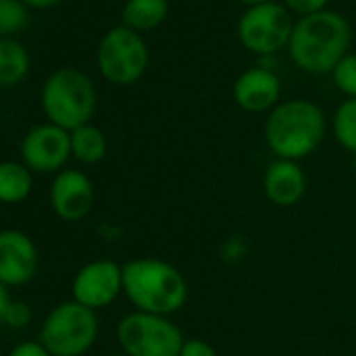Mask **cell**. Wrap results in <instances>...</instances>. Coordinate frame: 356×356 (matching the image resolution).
Segmentation results:
<instances>
[{
	"label": "cell",
	"mask_w": 356,
	"mask_h": 356,
	"mask_svg": "<svg viewBox=\"0 0 356 356\" xmlns=\"http://www.w3.org/2000/svg\"><path fill=\"white\" fill-rule=\"evenodd\" d=\"M352 42L350 22L335 11H318L300 17L287 44L289 57L306 74H331L348 55Z\"/></svg>",
	"instance_id": "1"
},
{
	"label": "cell",
	"mask_w": 356,
	"mask_h": 356,
	"mask_svg": "<svg viewBox=\"0 0 356 356\" xmlns=\"http://www.w3.org/2000/svg\"><path fill=\"white\" fill-rule=\"evenodd\" d=\"M122 281L128 300L138 312L168 316L181 310L189 298V285L183 273L170 262L155 258H138L124 264Z\"/></svg>",
	"instance_id": "2"
},
{
	"label": "cell",
	"mask_w": 356,
	"mask_h": 356,
	"mask_svg": "<svg viewBox=\"0 0 356 356\" xmlns=\"http://www.w3.org/2000/svg\"><path fill=\"white\" fill-rule=\"evenodd\" d=\"M264 136L279 159H302L310 155L325 136L323 109L306 99L279 103L266 120Z\"/></svg>",
	"instance_id": "3"
},
{
	"label": "cell",
	"mask_w": 356,
	"mask_h": 356,
	"mask_svg": "<svg viewBox=\"0 0 356 356\" xmlns=\"http://www.w3.org/2000/svg\"><path fill=\"white\" fill-rule=\"evenodd\" d=\"M40 101L49 122L72 132L90 124L97 109V88L84 72L63 67L47 78Z\"/></svg>",
	"instance_id": "4"
},
{
	"label": "cell",
	"mask_w": 356,
	"mask_h": 356,
	"mask_svg": "<svg viewBox=\"0 0 356 356\" xmlns=\"http://www.w3.org/2000/svg\"><path fill=\"white\" fill-rule=\"evenodd\" d=\"M99 321L95 310L74 302L53 308L42 325L40 343L51 356H82L95 343Z\"/></svg>",
	"instance_id": "5"
},
{
	"label": "cell",
	"mask_w": 356,
	"mask_h": 356,
	"mask_svg": "<svg viewBox=\"0 0 356 356\" xmlns=\"http://www.w3.org/2000/svg\"><path fill=\"white\" fill-rule=\"evenodd\" d=\"M97 65L103 78L115 86L138 82L149 65V49L143 36L126 26L111 28L99 42Z\"/></svg>",
	"instance_id": "6"
},
{
	"label": "cell",
	"mask_w": 356,
	"mask_h": 356,
	"mask_svg": "<svg viewBox=\"0 0 356 356\" xmlns=\"http://www.w3.org/2000/svg\"><path fill=\"white\" fill-rule=\"evenodd\" d=\"M118 339L128 356H181L185 346L181 329L170 318L138 310L120 321Z\"/></svg>",
	"instance_id": "7"
},
{
	"label": "cell",
	"mask_w": 356,
	"mask_h": 356,
	"mask_svg": "<svg viewBox=\"0 0 356 356\" xmlns=\"http://www.w3.org/2000/svg\"><path fill=\"white\" fill-rule=\"evenodd\" d=\"M291 13L283 3H264L243 11L237 22V36L245 51L268 57L289 44L293 32Z\"/></svg>",
	"instance_id": "8"
},
{
	"label": "cell",
	"mask_w": 356,
	"mask_h": 356,
	"mask_svg": "<svg viewBox=\"0 0 356 356\" xmlns=\"http://www.w3.org/2000/svg\"><path fill=\"white\" fill-rule=\"evenodd\" d=\"M70 155H72L70 132L51 122L34 126L22 140V157L32 172H40V174L57 172L65 165Z\"/></svg>",
	"instance_id": "9"
},
{
	"label": "cell",
	"mask_w": 356,
	"mask_h": 356,
	"mask_svg": "<svg viewBox=\"0 0 356 356\" xmlns=\"http://www.w3.org/2000/svg\"><path fill=\"white\" fill-rule=\"evenodd\" d=\"M122 289V268L111 260H95L82 266L72 285L74 300L90 310L109 306Z\"/></svg>",
	"instance_id": "10"
},
{
	"label": "cell",
	"mask_w": 356,
	"mask_h": 356,
	"mask_svg": "<svg viewBox=\"0 0 356 356\" xmlns=\"http://www.w3.org/2000/svg\"><path fill=\"white\" fill-rule=\"evenodd\" d=\"M95 204L90 178L80 170H63L55 176L51 187V206L61 220H82Z\"/></svg>",
	"instance_id": "11"
},
{
	"label": "cell",
	"mask_w": 356,
	"mask_h": 356,
	"mask_svg": "<svg viewBox=\"0 0 356 356\" xmlns=\"http://www.w3.org/2000/svg\"><path fill=\"white\" fill-rule=\"evenodd\" d=\"M38 268L34 241L15 229L0 233V283L5 287L28 283Z\"/></svg>",
	"instance_id": "12"
},
{
	"label": "cell",
	"mask_w": 356,
	"mask_h": 356,
	"mask_svg": "<svg viewBox=\"0 0 356 356\" xmlns=\"http://www.w3.org/2000/svg\"><path fill=\"white\" fill-rule=\"evenodd\" d=\"M233 97L250 113L273 111L281 97V80L268 67H252L235 80Z\"/></svg>",
	"instance_id": "13"
},
{
	"label": "cell",
	"mask_w": 356,
	"mask_h": 356,
	"mask_svg": "<svg viewBox=\"0 0 356 356\" xmlns=\"http://www.w3.org/2000/svg\"><path fill=\"white\" fill-rule=\"evenodd\" d=\"M266 197L281 208L296 206L304 193H306V176L302 168L296 161L289 159H277L273 161L266 172H264V181H262Z\"/></svg>",
	"instance_id": "14"
},
{
	"label": "cell",
	"mask_w": 356,
	"mask_h": 356,
	"mask_svg": "<svg viewBox=\"0 0 356 356\" xmlns=\"http://www.w3.org/2000/svg\"><path fill=\"white\" fill-rule=\"evenodd\" d=\"M170 13L168 0H126L122 9V26L143 34L159 28Z\"/></svg>",
	"instance_id": "15"
},
{
	"label": "cell",
	"mask_w": 356,
	"mask_h": 356,
	"mask_svg": "<svg viewBox=\"0 0 356 356\" xmlns=\"http://www.w3.org/2000/svg\"><path fill=\"white\" fill-rule=\"evenodd\" d=\"M30 72V53L15 38H0V86H15Z\"/></svg>",
	"instance_id": "16"
},
{
	"label": "cell",
	"mask_w": 356,
	"mask_h": 356,
	"mask_svg": "<svg viewBox=\"0 0 356 356\" xmlns=\"http://www.w3.org/2000/svg\"><path fill=\"white\" fill-rule=\"evenodd\" d=\"M32 191V170L26 163L3 161L0 163V202L19 204Z\"/></svg>",
	"instance_id": "17"
},
{
	"label": "cell",
	"mask_w": 356,
	"mask_h": 356,
	"mask_svg": "<svg viewBox=\"0 0 356 356\" xmlns=\"http://www.w3.org/2000/svg\"><path fill=\"white\" fill-rule=\"evenodd\" d=\"M70 138H72V155L82 163H97L107 153L105 134L92 124H84L72 130Z\"/></svg>",
	"instance_id": "18"
},
{
	"label": "cell",
	"mask_w": 356,
	"mask_h": 356,
	"mask_svg": "<svg viewBox=\"0 0 356 356\" xmlns=\"http://www.w3.org/2000/svg\"><path fill=\"white\" fill-rule=\"evenodd\" d=\"M333 134L337 143L356 155V99H346L333 115Z\"/></svg>",
	"instance_id": "19"
},
{
	"label": "cell",
	"mask_w": 356,
	"mask_h": 356,
	"mask_svg": "<svg viewBox=\"0 0 356 356\" xmlns=\"http://www.w3.org/2000/svg\"><path fill=\"white\" fill-rule=\"evenodd\" d=\"M30 24V7L24 0H0V38H11Z\"/></svg>",
	"instance_id": "20"
},
{
	"label": "cell",
	"mask_w": 356,
	"mask_h": 356,
	"mask_svg": "<svg viewBox=\"0 0 356 356\" xmlns=\"http://www.w3.org/2000/svg\"><path fill=\"white\" fill-rule=\"evenodd\" d=\"M331 74L335 86L348 95V99H356V53H348Z\"/></svg>",
	"instance_id": "21"
},
{
	"label": "cell",
	"mask_w": 356,
	"mask_h": 356,
	"mask_svg": "<svg viewBox=\"0 0 356 356\" xmlns=\"http://www.w3.org/2000/svg\"><path fill=\"white\" fill-rule=\"evenodd\" d=\"M281 3L285 5V9L289 13H296L300 17H306V15L325 11L329 0H281Z\"/></svg>",
	"instance_id": "22"
},
{
	"label": "cell",
	"mask_w": 356,
	"mask_h": 356,
	"mask_svg": "<svg viewBox=\"0 0 356 356\" xmlns=\"http://www.w3.org/2000/svg\"><path fill=\"white\" fill-rule=\"evenodd\" d=\"M32 318V310L28 308V304L24 302H11L5 314V325L13 327V329H22L30 323Z\"/></svg>",
	"instance_id": "23"
},
{
	"label": "cell",
	"mask_w": 356,
	"mask_h": 356,
	"mask_svg": "<svg viewBox=\"0 0 356 356\" xmlns=\"http://www.w3.org/2000/svg\"><path fill=\"white\" fill-rule=\"evenodd\" d=\"M181 356H218V354L204 339H187L183 350H181Z\"/></svg>",
	"instance_id": "24"
},
{
	"label": "cell",
	"mask_w": 356,
	"mask_h": 356,
	"mask_svg": "<svg viewBox=\"0 0 356 356\" xmlns=\"http://www.w3.org/2000/svg\"><path fill=\"white\" fill-rule=\"evenodd\" d=\"M9 356H51V354L40 341H24V343L15 346L9 352Z\"/></svg>",
	"instance_id": "25"
},
{
	"label": "cell",
	"mask_w": 356,
	"mask_h": 356,
	"mask_svg": "<svg viewBox=\"0 0 356 356\" xmlns=\"http://www.w3.org/2000/svg\"><path fill=\"white\" fill-rule=\"evenodd\" d=\"M13 300H11V296H9V291H7V287L0 283V325H5V314H7V308H9V304H11Z\"/></svg>",
	"instance_id": "26"
},
{
	"label": "cell",
	"mask_w": 356,
	"mask_h": 356,
	"mask_svg": "<svg viewBox=\"0 0 356 356\" xmlns=\"http://www.w3.org/2000/svg\"><path fill=\"white\" fill-rule=\"evenodd\" d=\"M24 3L30 7V9H53V7H59L65 0H24Z\"/></svg>",
	"instance_id": "27"
},
{
	"label": "cell",
	"mask_w": 356,
	"mask_h": 356,
	"mask_svg": "<svg viewBox=\"0 0 356 356\" xmlns=\"http://www.w3.org/2000/svg\"><path fill=\"white\" fill-rule=\"evenodd\" d=\"M239 5H245L248 9L250 7H256V5H264V3H273V0H235Z\"/></svg>",
	"instance_id": "28"
},
{
	"label": "cell",
	"mask_w": 356,
	"mask_h": 356,
	"mask_svg": "<svg viewBox=\"0 0 356 356\" xmlns=\"http://www.w3.org/2000/svg\"><path fill=\"white\" fill-rule=\"evenodd\" d=\"M111 356H128V354H111Z\"/></svg>",
	"instance_id": "29"
}]
</instances>
